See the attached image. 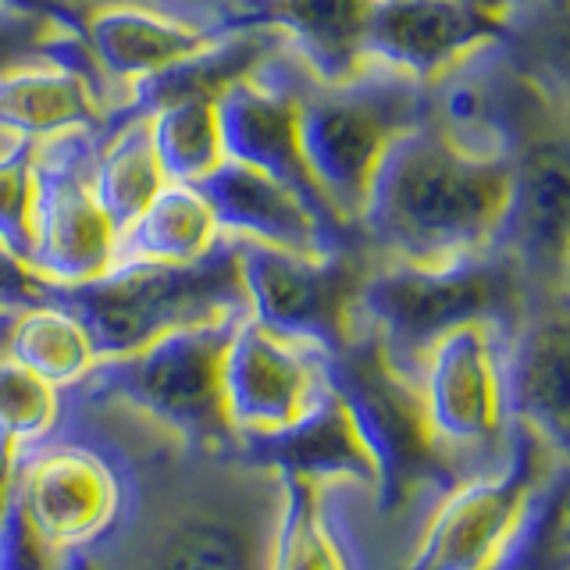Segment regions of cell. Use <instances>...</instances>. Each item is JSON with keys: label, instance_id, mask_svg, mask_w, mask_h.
<instances>
[{"label": "cell", "instance_id": "1", "mask_svg": "<svg viewBox=\"0 0 570 570\" xmlns=\"http://www.w3.org/2000/svg\"><path fill=\"white\" fill-rule=\"evenodd\" d=\"M68 424L118 453L129 478L121 521L86 570H278L293 495L282 468L157 439L89 400H68Z\"/></svg>", "mask_w": 570, "mask_h": 570}, {"label": "cell", "instance_id": "2", "mask_svg": "<svg viewBox=\"0 0 570 570\" xmlns=\"http://www.w3.org/2000/svg\"><path fill=\"white\" fill-rule=\"evenodd\" d=\"M507 207V154H468L432 121H421L382 157L356 236L374 261L439 267L499 249Z\"/></svg>", "mask_w": 570, "mask_h": 570}, {"label": "cell", "instance_id": "3", "mask_svg": "<svg viewBox=\"0 0 570 570\" xmlns=\"http://www.w3.org/2000/svg\"><path fill=\"white\" fill-rule=\"evenodd\" d=\"M534 296L542 293L507 249L439 267L374 261L356 296V328H364L382 361L414 385L424 353L442 335L468 325L510 335Z\"/></svg>", "mask_w": 570, "mask_h": 570}, {"label": "cell", "instance_id": "4", "mask_svg": "<svg viewBox=\"0 0 570 570\" xmlns=\"http://www.w3.org/2000/svg\"><path fill=\"white\" fill-rule=\"evenodd\" d=\"M47 299L79 317L97 361L136 353L171 332L249 314L239 246L222 236L189 264H115L100 278L47 285Z\"/></svg>", "mask_w": 570, "mask_h": 570}, {"label": "cell", "instance_id": "5", "mask_svg": "<svg viewBox=\"0 0 570 570\" xmlns=\"http://www.w3.org/2000/svg\"><path fill=\"white\" fill-rule=\"evenodd\" d=\"M236 321L171 332L136 353L97 361L68 396L118 410L150 435L189 450H239L222 400V364Z\"/></svg>", "mask_w": 570, "mask_h": 570}, {"label": "cell", "instance_id": "6", "mask_svg": "<svg viewBox=\"0 0 570 570\" xmlns=\"http://www.w3.org/2000/svg\"><path fill=\"white\" fill-rule=\"evenodd\" d=\"M424 121V82L406 71L364 61L353 76L321 82L311 71L299 82L303 157L335 214L356 232L367 186L400 136Z\"/></svg>", "mask_w": 570, "mask_h": 570}, {"label": "cell", "instance_id": "7", "mask_svg": "<svg viewBox=\"0 0 570 570\" xmlns=\"http://www.w3.org/2000/svg\"><path fill=\"white\" fill-rule=\"evenodd\" d=\"M560 485L567 456L517 432L503 468L460 474L428 499L403 570H503Z\"/></svg>", "mask_w": 570, "mask_h": 570}, {"label": "cell", "instance_id": "8", "mask_svg": "<svg viewBox=\"0 0 570 570\" xmlns=\"http://www.w3.org/2000/svg\"><path fill=\"white\" fill-rule=\"evenodd\" d=\"M507 160L510 207L499 249L517 257L539 293H567L570 165L563 79L528 65L521 53L507 118Z\"/></svg>", "mask_w": 570, "mask_h": 570}, {"label": "cell", "instance_id": "9", "mask_svg": "<svg viewBox=\"0 0 570 570\" xmlns=\"http://www.w3.org/2000/svg\"><path fill=\"white\" fill-rule=\"evenodd\" d=\"M129 478L118 453L65 421L58 435L14 453L8 513L47 563L97 549L121 521Z\"/></svg>", "mask_w": 570, "mask_h": 570}, {"label": "cell", "instance_id": "10", "mask_svg": "<svg viewBox=\"0 0 570 570\" xmlns=\"http://www.w3.org/2000/svg\"><path fill=\"white\" fill-rule=\"evenodd\" d=\"M503 343L507 335L489 325L456 328L414 374L421 432L450 478L503 468L517 445Z\"/></svg>", "mask_w": 570, "mask_h": 570}, {"label": "cell", "instance_id": "11", "mask_svg": "<svg viewBox=\"0 0 570 570\" xmlns=\"http://www.w3.org/2000/svg\"><path fill=\"white\" fill-rule=\"evenodd\" d=\"M335 396L325 350L278 335L254 317L236 321L222 364V400L239 450H261L293 435Z\"/></svg>", "mask_w": 570, "mask_h": 570}, {"label": "cell", "instance_id": "12", "mask_svg": "<svg viewBox=\"0 0 570 570\" xmlns=\"http://www.w3.org/2000/svg\"><path fill=\"white\" fill-rule=\"evenodd\" d=\"M236 246L249 317L257 325L311 343L328 356L350 346L356 335V296L374 267L361 239L317 257L246 239H236Z\"/></svg>", "mask_w": 570, "mask_h": 570}, {"label": "cell", "instance_id": "13", "mask_svg": "<svg viewBox=\"0 0 570 570\" xmlns=\"http://www.w3.org/2000/svg\"><path fill=\"white\" fill-rule=\"evenodd\" d=\"M100 132H61L32 157V261L50 285H76L111 272L118 236L97 204L94 165Z\"/></svg>", "mask_w": 570, "mask_h": 570}, {"label": "cell", "instance_id": "14", "mask_svg": "<svg viewBox=\"0 0 570 570\" xmlns=\"http://www.w3.org/2000/svg\"><path fill=\"white\" fill-rule=\"evenodd\" d=\"M307 65L289 47L267 65L257 79H249L218 100V121L225 154L243 160V165L272 175L275 183L289 186L303 204H307L321 222L332 225L343 236L356 232L338 218L328 196L321 193L317 178L303 157L299 142V82L307 76Z\"/></svg>", "mask_w": 570, "mask_h": 570}, {"label": "cell", "instance_id": "15", "mask_svg": "<svg viewBox=\"0 0 570 570\" xmlns=\"http://www.w3.org/2000/svg\"><path fill=\"white\" fill-rule=\"evenodd\" d=\"M513 11L503 0H374L367 58L432 82L478 47L507 40Z\"/></svg>", "mask_w": 570, "mask_h": 570}, {"label": "cell", "instance_id": "16", "mask_svg": "<svg viewBox=\"0 0 570 570\" xmlns=\"http://www.w3.org/2000/svg\"><path fill=\"white\" fill-rule=\"evenodd\" d=\"M507 396L517 432L567 456L570 428V321L567 293L534 296L507 343Z\"/></svg>", "mask_w": 570, "mask_h": 570}, {"label": "cell", "instance_id": "17", "mask_svg": "<svg viewBox=\"0 0 570 570\" xmlns=\"http://www.w3.org/2000/svg\"><path fill=\"white\" fill-rule=\"evenodd\" d=\"M196 189L228 239H246L307 257L332 254V249L361 239L335 232L289 186L275 183L272 175L249 168L236 157H225L218 168L196 183Z\"/></svg>", "mask_w": 570, "mask_h": 570}, {"label": "cell", "instance_id": "18", "mask_svg": "<svg viewBox=\"0 0 570 570\" xmlns=\"http://www.w3.org/2000/svg\"><path fill=\"white\" fill-rule=\"evenodd\" d=\"M218 36L222 32L196 29L132 4H100L82 11V43L104 86L111 89L118 111L142 79L193 58Z\"/></svg>", "mask_w": 570, "mask_h": 570}, {"label": "cell", "instance_id": "19", "mask_svg": "<svg viewBox=\"0 0 570 570\" xmlns=\"http://www.w3.org/2000/svg\"><path fill=\"white\" fill-rule=\"evenodd\" d=\"M289 47L293 43L285 40V32H278L272 26L225 29L218 40H210L204 50H196L193 58L157 71L150 79H142L118 115H154L160 107L183 104V100L218 104L228 89L257 79L261 71Z\"/></svg>", "mask_w": 570, "mask_h": 570}, {"label": "cell", "instance_id": "20", "mask_svg": "<svg viewBox=\"0 0 570 570\" xmlns=\"http://www.w3.org/2000/svg\"><path fill=\"white\" fill-rule=\"evenodd\" d=\"M111 115V97L79 68L36 61L0 79V132L11 139L40 142L61 132H104Z\"/></svg>", "mask_w": 570, "mask_h": 570}, {"label": "cell", "instance_id": "21", "mask_svg": "<svg viewBox=\"0 0 570 570\" xmlns=\"http://www.w3.org/2000/svg\"><path fill=\"white\" fill-rule=\"evenodd\" d=\"M374 0H254L232 29L272 26L321 82H338L367 61Z\"/></svg>", "mask_w": 570, "mask_h": 570}, {"label": "cell", "instance_id": "22", "mask_svg": "<svg viewBox=\"0 0 570 570\" xmlns=\"http://www.w3.org/2000/svg\"><path fill=\"white\" fill-rule=\"evenodd\" d=\"M165 186L168 175L154 150L150 115H115L100 132L94 165L97 204L111 222L115 236H121Z\"/></svg>", "mask_w": 570, "mask_h": 570}, {"label": "cell", "instance_id": "23", "mask_svg": "<svg viewBox=\"0 0 570 570\" xmlns=\"http://www.w3.org/2000/svg\"><path fill=\"white\" fill-rule=\"evenodd\" d=\"M218 239L222 228L200 189L168 183L118 236L115 264H189L218 246Z\"/></svg>", "mask_w": 570, "mask_h": 570}, {"label": "cell", "instance_id": "24", "mask_svg": "<svg viewBox=\"0 0 570 570\" xmlns=\"http://www.w3.org/2000/svg\"><path fill=\"white\" fill-rule=\"evenodd\" d=\"M4 353L14 364L29 367L61 392L76 389L89 374V367L97 364V350L79 325V317H71L50 299L11 314Z\"/></svg>", "mask_w": 570, "mask_h": 570}, {"label": "cell", "instance_id": "25", "mask_svg": "<svg viewBox=\"0 0 570 570\" xmlns=\"http://www.w3.org/2000/svg\"><path fill=\"white\" fill-rule=\"evenodd\" d=\"M289 489L278 570H361L343 524L328 510V481L289 474Z\"/></svg>", "mask_w": 570, "mask_h": 570}, {"label": "cell", "instance_id": "26", "mask_svg": "<svg viewBox=\"0 0 570 570\" xmlns=\"http://www.w3.org/2000/svg\"><path fill=\"white\" fill-rule=\"evenodd\" d=\"M150 136L168 183L196 186L228 157L218 104L207 100H183L160 107V111L150 115Z\"/></svg>", "mask_w": 570, "mask_h": 570}, {"label": "cell", "instance_id": "27", "mask_svg": "<svg viewBox=\"0 0 570 570\" xmlns=\"http://www.w3.org/2000/svg\"><path fill=\"white\" fill-rule=\"evenodd\" d=\"M68 421V400L61 389L43 382L40 374L14 364L0 350V442L18 450L58 435Z\"/></svg>", "mask_w": 570, "mask_h": 570}, {"label": "cell", "instance_id": "28", "mask_svg": "<svg viewBox=\"0 0 570 570\" xmlns=\"http://www.w3.org/2000/svg\"><path fill=\"white\" fill-rule=\"evenodd\" d=\"M32 139L0 154V243L26 264L32 261Z\"/></svg>", "mask_w": 570, "mask_h": 570}, {"label": "cell", "instance_id": "29", "mask_svg": "<svg viewBox=\"0 0 570 570\" xmlns=\"http://www.w3.org/2000/svg\"><path fill=\"white\" fill-rule=\"evenodd\" d=\"M76 32L79 29L65 26L61 18H53V14L18 11V8L0 4V79L26 65L53 61V50Z\"/></svg>", "mask_w": 570, "mask_h": 570}, {"label": "cell", "instance_id": "30", "mask_svg": "<svg viewBox=\"0 0 570 570\" xmlns=\"http://www.w3.org/2000/svg\"><path fill=\"white\" fill-rule=\"evenodd\" d=\"M79 14L100 4H132V8H147L157 14H168L175 22H186L196 29H210V32H225L232 22L254 4V0H65Z\"/></svg>", "mask_w": 570, "mask_h": 570}, {"label": "cell", "instance_id": "31", "mask_svg": "<svg viewBox=\"0 0 570 570\" xmlns=\"http://www.w3.org/2000/svg\"><path fill=\"white\" fill-rule=\"evenodd\" d=\"M47 285L26 261H18L11 249L0 243V314H14L36 307L47 299Z\"/></svg>", "mask_w": 570, "mask_h": 570}, {"label": "cell", "instance_id": "32", "mask_svg": "<svg viewBox=\"0 0 570 570\" xmlns=\"http://www.w3.org/2000/svg\"><path fill=\"white\" fill-rule=\"evenodd\" d=\"M4 8H18V11H40V14H53V18H61L65 26L71 29H79L82 32V14L65 4V0H0Z\"/></svg>", "mask_w": 570, "mask_h": 570}, {"label": "cell", "instance_id": "33", "mask_svg": "<svg viewBox=\"0 0 570 570\" xmlns=\"http://www.w3.org/2000/svg\"><path fill=\"white\" fill-rule=\"evenodd\" d=\"M0 570H4V567H0ZM53 570H86V560H82V557H76V560H65L61 567H53Z\"/></svg>", "mask_w": 570, "mask_h": 570}, {"label": "cell", "instance_id": "34", "mask_svg": "<svg viewBox=\"0 0 570 570\" xmlns=\"http://www.w3.org/2000/svg\"><path fill=\"white\" fill-rule=\"evenodd\" d=\"M14 142H18V139H11L8 132H0V154H4V150H11V147H14Z\"/></svg>", "mask_w": 570, "mask_h": 570}]
</instances>
